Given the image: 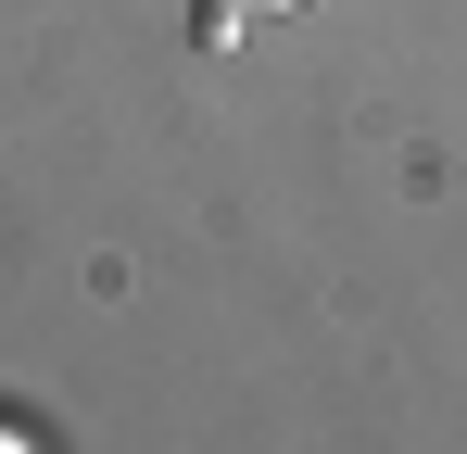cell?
<instances>
[{
    "label": "cell",
    "instance_id": "cell-2",
    "mask_svg": "<svg viewBox=\"0 0 467 454\" xmlns=\"http://www.w3.org/2000/svg\"><path fill=\"white\" fill-rule=\"evenodd\" d=\"M0 442H38V429H26V417H13V404H0Z\"/></svg>",
    "mask_w": 467,
    "mask_h": 454
},
{
    "label": "cell",
    "instance_id": "cell-1",
    "mask_svg": "<svg viewBox=\"0 0 467 454\" xmlns=\"http://www.w3.org/2000/svg\"><path fill=\"white\" fill-rule=\"evenodd\" d=\"M265 13H304V0H190V38H202V51H228V38H253Z\"/></svg>",
    "mask_w": 467,
    "mask_h": 454
}]
</instances>
